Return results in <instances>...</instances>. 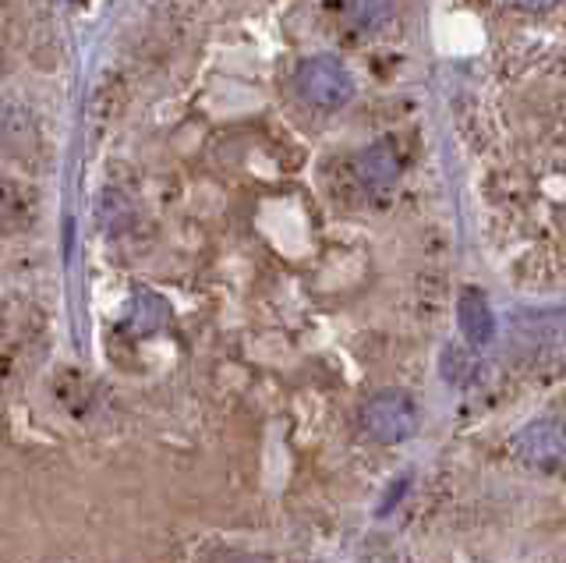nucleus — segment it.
<instances>
[{
  "label": "nucleus",
  "mask_w": 566,
  "mask_h": 563,
  "mask_svg": "<svg viewBox=\"0 0 566 563\" xmlns=\"http://www.w3.org/2000/svg\"><path fill=\"white\" fill-rule=\"evenodd\" d=\"M294 85H297L301 100L312 103V107H318V111H336L354 96L350 72L329 54L308 58L305 64H301L297 75H294Z\"/></svg>",
  "instance_id": "nucleus-1"
},
{
  "label": "nucleus",
  "mask_w": 566,
  "mask_h": 563,
  "mask_svg": "<svg viewBox=\"0 0 566 563\" xmlns=\"http://www.w3.org/2000/svg\"><path fill=\"white\" fill-rule=\"evenodd\" d=\"M361 426L368 429L371 439H379V444H403V439H411L418 429V411L407 394L386 390L365 404Z\"/></svg>",
  "instance_id": "nucleus-2"
},
{
  "label": "nucleus",
  "mask_w": 566,
  "mask_h": 563,
  "mask_svg": "<svg viewBox=\"0 0 566 563\" xmlns=\"http://www.w3.org/2000/svg\"><path fill=\"white\" fill-rule=\"evenodd\" d=\"M457 315H460V330H464V337H468L474 347H485V344L492 341L495 320H492V309H489V302H485V294H482V291L468 288L464 294H460Z\"/></svg>",
  "instance_id": "nucleus-3"
},
{
  "label": "nucleus",
  "mask_w": 566,
  "mask_h": 563,
  "mask_svg": "<svg viewBox=\"0 0 566 563\" xmlns=\"http://www.w3.org/2000/svg\"><path fill=\"white\" fill-rule=\"evenodd\" d=\"M397 170H400V160H397V153L389 143H376L371 149H365L358 156V178L368 185V188H386V185H394L397 178Z\"/></svg>",
  "instance_id": "nucleus-4"
},
{
  "label": "nucleus",
  "mask_w": 566,
  "mask_h": 563,
  "mask_svg": "<svg viewBox=\"0 0 566 563\" xmlns=\"http://www.w3.org/2000/svg\"><path fill=\"white\" fill-rule=\"evenodd\" d=\"M513 447L524 453V461H548V457L566 453V436L553 426H531Z\"/></svg>",
  "instance_id": "nucleus-5"
},
{
  "label": "nucleus",
  "mask_w": 566,
  "mask_h": 563,
  "mask_svg": "<svg viewBox=\"0 0 566 563\" xmlns=\"http://www.w3.org/2000/svg\"><path fill=\"white\" fill-rule=\"evenodd\" d=\"M347 4L358 29H379L389 19V0H347Z\"/></svg>",
  "instance_id": "nucleus-6"
},
{
  "label": "nucleus",
  "mask_w": 566,
  "mask_h": 563,
  "mask_svg": "<svg viewBox=\"0 0 566 563\" xmlns=\"http://www.w3.org/2000/svg\"><path fill=\"white\" fill-rule=\"evenodd\" d=\"M517 8H524V11H548V8H556L559 0H513Z\"/></svg>",
  "instance_id": "nucleus-7"
},
{
  "label": "nucleus",
  "mask_w": 566,
  "mask_h": 563,
  "mask_svg": "<svg viewBox=\"0 0 566 563\" xmlns=\"http://www.w3.org/2000/svg\"><path fill=\"white\" fill-rule=\"evenodd\" d=\"M234 563H262L259 556H244V560H234Z\"/></svg>",
  "instance_id": "nucleus-8"
}]
</instances>
